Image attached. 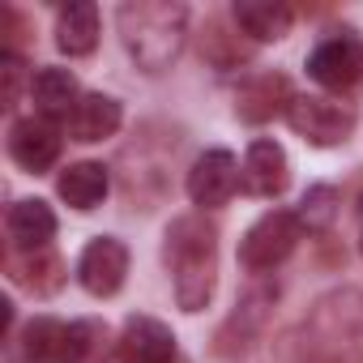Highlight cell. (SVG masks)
Segmentation results:
<instances>
[{
	"mask_svg": "<svg viewBox=\"0 0 363 363\" xmlns=\"http://www.w3.org/2000/svg\"><path fill=\"white\" fill-rule=\"evenodd\" d=\"M111 359V329L103 320H73L65 337V363H107Z\"/></svg>",
	"mask_w": 363,
	"mask_h": 363,
	"instance_id": "cell-18",
	"label": "cell"
},
{
	"mask_svg": "<svg viewBox=\"0 0 363 363\" xmlns=\"http://www.w3.org/2000/svg\"><path fill=\"white\" fill-rule=\"evenodd\" d=\"M295 244H299V218L286 214V210H269L240 240V261H244V269L265 274V269L282 265L295 252Z\"/></svg>",
	"mask_w": 363,
	"mask_h": 363,
	"instance_id": "cell-3",
	"label": "cell"
},
{
	"mask_svg": "<svg viewBox=\"0 0 363 363\" xmlns=\"http://www.w3.org/2000/svg\"><path fill=\"white\" fill-rule=\"evenodd\" d=\"M9 154H13L18 167L43 175L60 158V133L48 120H18L13 133H9Z\"/></svg>",
	"mask_w": 363,
	"mask_h": 363,
	"instance_id": "cell-10",
	"label": "cell"
},
{
	"mask_svg": "<svg viewBox=\"0 0 363 363\" xmlns=\"http://www.w3.org/2000/svg\"><path fill=\"white\" fill-rule=\"evenodd\" d=\"M299 227H308L312 235H325L329 227H333V218H337V193L329 189V184H316V189H308L303 193V201H299Z\"/></svg>",
	"mask_w": 363,
	"mask_h": 363,
	"instance_id": "cell-21",
	"label": "cell"
},
{
	"mask_svg": "<svg viewBox=\"0 0 363 363\" xmlns=\"http://www.w3.org/2000/svg\"><path fill=\"white\" fill-rule=\"evenodd\" d=\"M56 193L73 206V210H94L103 197H107V167L103 162H73L65 175Z\"/></svg>",
	"mask_w": 363,
	"mask_h": 363,
	"instance_id": "cell-17",
	"label": "cell"
},
{
	"mask_svg": "<svg viewBox=\"0 0 363 363\" xmlns=\"http://www.w3.org/2000/svg\"><path fill=\"white\" fill-rule=\"evenodd\" d=\"M308 73L316 86L325 90H350L363 82V39L354 30H337L333 39H325L312 56H308Z\"/></svg>",
	"mask_w": 363,
	"mask_h": 363,
	"instance_id": "cell-5",
	"label": "cell"
},
{
	"mask_svg": "<svg viewBox=\"0 0 363 363\" xmlns=\"http://www.w3.org/2000/svg\"><path fill=\"white\" fill-rule=\"evenodd\" d=\"M124 274H128V248L120 240L103 235V240L86 244V252L77 261V278H82V286L90 295H99V299L116 295L124 286Z\"/></svg>",
	"mask_w": 363,
	"mask_h": 363,
	"instance_id": "cell-7",
	"label": "cell"
},
{
	"mask_svg": "<svg viewBox=\"0 0 363 363\" xmlns=\"http://www.w3.org/2000/svg\"><path fill=\"white\" fill-rule=\"evenodd\" d=\"M5 227H9V240H13L18 248L39 252V248H48V240L56 235V214H52L43 201H18V206L9 210Z\"/></svg>",
	"mask_w": 363,
	"mask_h": 363,
	"instance_id": "cell-14",
	"label": "cell"
},
{
	"mask_svg": "<svg viewBox=\"0 0 363 363\" xmlns=\"http://www.w3.org/2000/svg\"><path fill=\"white\" fill-rule=\"evenodd\" d=\"M244 193L252 197H278L291 179V162H286V150L278 141H252L248 154H244Z\"/></svg>",
	"mask_w": 363,
	"mask_h": 363,
	"instance_id": "cell-9",
	"label": "cell"
},
{
	"mask_svg": "<svg viewBox=\"0 0 363 363\" xmlns=\"http://www.w3.org/2000/svg\"><path fill=\"white\" fill-rule=\"evenodd\" d=\"M30 94H35V107L43 120H73L77 111V77L69 69H39L35 82H30Z\"/></svg>",
	"mask_w": 363,
	"mask_h": 363,
	"instance_id": "cell-12",
	"label": "cell"
},
{
	"mask_svg": "<svg viewBox=\"0 0 363 363\" xmlns=\"http://www.w3.org/2000/svg\"><path fill=\"white\" fill-rule=\"evenodd\" d=\"M291 82L282 77V73H261V77H252L244 90H240V99H235V111H240V120H248V124H265V120H274L278 111H286L291 107Z\"/></svg>",
	"mask_w": 363,
	"mask_h": 363,
	"instance_id": "cell-11",
	"label": "cell"
},
{
	"mask_svg": "<svg viewBox=\"0 0 363 363\" xmlns=\"http://www.w3.org/2000/svg\"><path fill=\"white\" fill-rule=\"evenodd\" d=\"M18 278H22L35 295H52V291L65 286V261H60L56 252H48V248L26 252V261L18 265Z\"/></svg>",
	"mask_w": 363,
	"mask_h": 363,
	"instance_id": "cell-20",
	"label": "cell"
},
{
	"mask_svg": "<svg viewBox=\"0 0 363 363\" xmlns=\"http://www.w3.org/2000/svg\"><path fill=\"white\" fill-rule=\"evenodd\" d=\"M120 120H124V111L111 94H86L69 120V133H73V141H103L120 128Z\"/></svg>",
	"mask_w": 363,
	"mask_h": 363,
	"instance_id": "cell-13",
	"label": "cell"
},
{
	"mask_svg": "<svg viewBox=\"0 0 363 363\" xmlns=\"http://www.w3.org/2000/svg\"><path fill=\"white\" fill-rule=\"evenodd\" d=\"M56 43H60L65 56H90L94 52V43H99V9L90 0H77V5L60 9Z\"/></svg>",
	"mask_w": 363,
	"mask_h": 363,
	"instance_id": "cell-16",
	"label": "cell"
},
{
	"mask_svg": "<svg viewBox=\"0 0 363 363\" xmlns=\"http://www.w3.org/2000/svg\"><path fill=\"white\" fill-rule=\"evenodd\" d=\"M120 39L128 48V56L145 69V73H167L179 52H184V35H189V13L184 5L171 0H128L120 5Z\"/></svg>",
	"mask_w": 363,
	"mask_h": 363,
	"instance_id": "cell-2",
	"label": "cell"
},
{
	"mask_svg": "<svg viewBox=\"0 0 363 363\" xmlns=\"http://www.w3.org/2000/svg\"><path fill=\"white\" fill-rule=\"evenodd\" d=\"M116 354L120 363H175V337L154 316H128Z\"/></svg>",
	"mask_w": 363,
	"mask_h": 363,
	"instance_id": "cell-8",
	"label": "cell"
},
{
	"mask_svg": "<svg viewBox=\"0 0 363 363\" xmlns=\"http://www.w3.org/2000/svg\"><path fill=\"white\" fill-rule=\"evenodd\" d=\"M0 73H5V107H13L18 103V86H22V60L9 52L5 65H0Z\"/></svg>",
	"mask_w": 363,
	"mask_h": 363,
	"instance_id": "cell-22",
	"label": "cell"
},
{
	"mask_svg": "<svg viewBox=\"0 0 363 363\" xmlns=\"http://www.w3.org/2000/svg\"><path fill=\"white\" fill-rule=\"evenodd\" d=\"M167 265L184 312H201L218 282V227L206 214H184L167 227Z\"/></svg>",
	"mask_w": 363,
	"mask_h": 363,
	"instance_id": "cell-1",
	"label": "cell"
},
{
	"mask_svg": "<svg viewBox=\"0 0 363 363\" xmlns=\"http://www.w3.org/2000/svg\"><path fill=\"white\" fill-rule=\"evenodd\" d=\"M286 120H291V128H295L303 141H312V145H342V141L354 133V124H359V116H354L350 103H333V99H316V94L291 99Z\"/></svg>",
	"mask_w": 363,
	"mask_h": 363,
	"instance_id": "cell-4",
	"label": "cell"
},
{
	"mask_svg": "<svg viewBox=\"0 0 363 363\" xmlns=\"http://www.w3.org/2000/svg\"><path fill=\"white\" fill-rule=\"evenodd\" d=\"M240 167H235V158L227 154V150H206L197 162H193V171H189V197L201 206V210H210V206H227L231 197H235V189H240Z\"/></svg>",
	"mask_w": 363,
	"mask_h": 363,
	"instance_id": "cell-6",
	"label": "cell"
},
{
	"mask_svg": "<svg viewBox=\"0 0 363 363\" xmlns=\"http://www.w3.org/2000/svg\"><path fill=\"white\" fill-rule=\"evenodd\" d=\"M65 337H69V325L52 320V316H39L26 325L22 333V350L30 363H65Z\"/></svg>",
	"mask_w": 363,
	"mask_h": 363,
	"instance_id": "cell-19",
	"label": "cell"
},
{
	"mask_svg": "<svg viewBox=\"0 0 363 363\" xmlns=\"http://www.w3.org/2000/svg\"><path fill=\"white\" fill-rule=\"evenodd\" d=\"M235 22H240L244 35H252L261 43H274V39H282L291 30L295 13L282 5V0H240V5H235Z\"/></svg>",
	"mask_w": 363,
	"mask_h": 363,
	"instance_id": "cell-15",
	"label": "cell"
}]
</instances>
